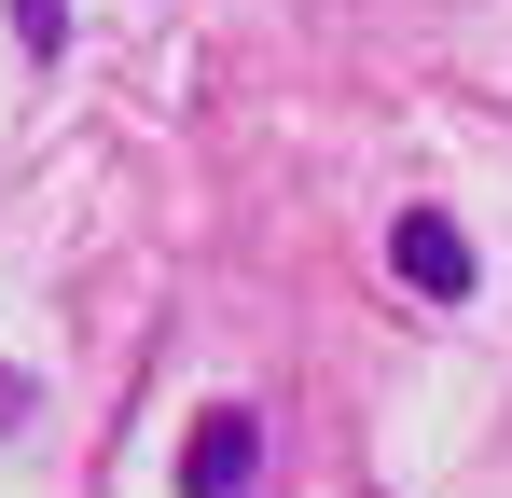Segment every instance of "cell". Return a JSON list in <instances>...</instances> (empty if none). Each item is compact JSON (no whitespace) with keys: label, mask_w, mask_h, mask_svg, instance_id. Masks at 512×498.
Here are the masks:
<instances>
[{"label":"cell","mask_w":512,"mask_h":498,"mask_svg":"<svg viewBox=\"0 0 512 498\" xmlns=\"http://www.w3.org/2000/svg\"><path fill=\"white\" fill-rule=\"evenodd\" d=\"M388 263L416 277L429 305H457V291H471V236H457L443 208H402V236H388Z\"/></svg>","instance_id":"6da1fadb"},{"label":"cell","mask_w":512,"mask_h":498,"mask_svg":"<svg viewBox=\"0 0 512 498\" xmlns=\"http://www.w3.org/2000/svg\"><path fill=\"white\" fill-rule=\"evenodd\" d=\"M236 471H250V415H194V443H180V485H194V498H222Z\"/></svg>","instance_id":"7a4b0ae2"}]
</instances>
